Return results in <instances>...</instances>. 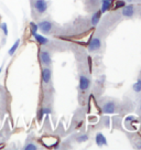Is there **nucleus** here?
Listing matches in <instances>:
<instances>
[{"instance_id": "nucleus-1", "label": "nucleus", "mask_w": 141, "mask_h": 150, "mask_svg": "<svg viewBox=\"0 0 141 150\" xmlns=\"http://www.w3.org/2000/svg\"><path fill=\"white\" fill-rule=\"evenodd\" d=\"M42 144L45 147H49V148H51V147H56L59 145V138L55 136H45V137H42Z\"/></svg>"}, {"instance_id": "nucleus-2", "label": "nucleus", "mask_w": 141, "mask_h": 150, "mask_svg": "<svg viewBox=\"0 0 141 150\" xmlns=\"http://www.w3.org/2000/svg\"><path fill=\"white\" fill-rule=\"evenodd\" d=\"M34 8L39 13H44L47 9V2L45 0H37L34 4Z\"/></svg>"}, {"instance_id": "nucleus-3", "label": "nucleus", "mask_w": 141, "mask_h": 150, "mask_svg": "<svg viewBox=\"0 0 141 150\" xmlns=\"http://www.w3.org/2000/svg\"><path fill=\"white\" fill-rule=\"evenodd\" d=\"M38 27L43 33H49L52 29V23L50 22V21L43 20V21H41V22H39Z\"/></svg>"}, {"instance_id": "nucleus-4", "label": "nucleus", "mask_w": 141, "mask_h": 150, "mask_svg": "<svg viewBox=\"0 0 141 150\" xmlns=\"http://www.w3.org/2000/svg\"><path fill=\"white\" fill-rule=\"evenodd\" d=\"M102 45V42H100V39L99 38H93L92 41L90 42V45H88V50L90 52H94L96 50H98Z\"/></svg>"}, {"instance_id": "nucleus-5", "label": "nucleus", "mask_w": 141, "mask_h": 150, "mask_svg": "<svg viewBox=\"0 0 141 150\" xmlns=\"http://www.w3.org/2000/svg\"><path fill=\"white\" fill-rule=\"evenodd\" d=\"M40 57H41V62H42L44 65H51L52 63V59H51V55H50V53L47 51H41L40 53Z\"/></svg>"}, {"instance_id": "nucleus-6", "label": "nucleus", "mask_w": 141, "mask_h": 150, "mask_svg": "<svg viewBox=\"0 0 141 150\" xmlns=\"http://www.w3.org/2000/svg\"><path fill=\"white\" fill-rule=\"evenodd\" d=\"M90 85V81L88 77H86L84 75H80V91H86V89H88Z\"/></svg>"}, {"instance_id": "nucleus-7", "label": "nucleus", "mask_w": 141, "mask_h": 150, "mask_svg": "<svg viewBox=\"0 0 141 150\" xmlns=\"http://www.w3.org/2000/svg\"><path fill=\"white\" fill-rule=\"evenodd\" d=\"M51 76H52V72L49 67H45L43 69L42 71V81L44 84H49L50 81H51Z\"/></svg>"}, {"instance_id": "nucleus-8", "label": "nucleus", "mask_w": 141, "mask_h": 150, "mask_svg": "<svg viewBox=\"0 0 141 150\" xmlns=\"http://www.w3.org/2000/svg\"><path fill=\"white\" fill-rule=\"evenodd\" d=\"M102 109H103V112H105V114H113V112H115V103L114 102H107L103 106Z\"/></svg>"}, {"instance_id": "nucleus-9", "label": "nucleus", "mask_w": 141, "mask_h": 150, "mask_svg": "<svg viewBox=\"0 0 141 150\" xmlns=\"http://www.w3.org/2000/svg\"><path fill=\"white\" fill-rule=\"evenodd\" d=\"M95 140H96V144L98 146H100V147L107 145V140H106V138H105V136H104L102 132H97V134H96Z\"/></svg>"}, {"instance_id": "nucleus-10", "label": "nucleus", "mask_w": 141, "mask_h": 150, "mask_svg": "<svg viewBox=\"0 0 141 150\" xmlns=\"http://www.w3.org/2000/svg\"><path fill=\"white\" fill-rule=\"evenodd\" d=\"M122 16L123 17H127V18H130L133 16V6L129 5V6H125L123 9H122Z\"/></svg>"}, {"instance_id": "nucleus-11", "label": "nucleus", "mask_w": 141, "mask_h": 150, "mask_svg": "<svg viewBox=\"0 0 141 150\" xmlns=\"http://www.w3.org/2000/svg\"><path fill=\"white\" fill-rule=\"evenodd\" d=\"M113 2L114 0H102V13L108 11L113 5Z\"/></svg>"}, {"instance_id": "nucleus-12", "label": "nucleus", "mask_w": 141, "mask_h": 150, "mask_svg": "<svg viewBox=\"0 0 141 150\" xmlns=\"http://www.w3.org/2000/svg\"><path fill=\"white\" fill-rule=\"evenodd\" d=\"M33 37H34V39L37 40V42L40 43L41 45H44V44H47V43L49 42V40H47V38L41 35V34H38V33H34Z\"/></svg>"}, {"instance_id": "nucleus-13", "label": "nucleus", "mask_w": 141, "mask_h": 150, "mask_svg": "<svg viewBox=\"0 0 141 150\" xmlns=\"http://www.w3.org/2000/svg\"><path fill=\"white\" fill-rule=\"evenodd\" d=\"M100 16H102V11L95 12L94 16L92 17V24H93V25H97V24H98L99 20H100Z\"/></svg>"}, {"instance_id": "nucleus-14", "label": "nucleus", "mask_w": 141, "mask_h": 150, "mask_svg": "<svg viewBox=\"0 0 141 150\" xmlns=\"http://www.w3.org/2000/svg\"><path fill=\"white\" fill-rule=\"evenodd\" d=\"M19 45H20V39H18V40H17V41H16V42L13 43V45H12V47H10L9 52H8V53H9V55H10V56H12V55H13V54H14V52L17 51V49L19 47Z\"/></svg>"}, {"instance_id": "nucleus-15", "label": "nucleus", "mask_w": 141, "mask_h": 150, "mask_svg": "<svg viewBox=\"0 0 141 150\" xmlns=\"http://www.w3.org/2000/svg\"><path fill=\"white\" fill-rule=\"evenodd\" d=\"M132 88H133V91H135V92H137V93L141 92V80L137 81V83H135V84H133Z\"/></svg>"}, {"instance_id": "nucleus-16", "label": "nucleus", "mask_w": 141, "mask_h": 150, "mask_svg": "<svg viewBox=\"0 0 141 150\" xmlns=\"http://www.w3.org/2000/svg\"><path fill=\"white\" fill-rule=\"evenodd\" d=\"M30 29H31V33H32V35L34 33H37V31L39 30V27L37 23H34V22H30Z\"/></svg>"}, {"instance_id": "nucleus-17", "label": "nucleus", "mask_w": 141, "mask_h": 150, "mask_svg": "<svg viewBox=\"0 0 141 150\" xmlns=\"http://www.w3.org/2000/svg\"><path fill=\"white\" fill-rule=\"evenodd\" d=\"M38 149V147L34 145V144H28L27 146H24V150H37Z\"/></svg>"}, {"instance_id": "nucleus-18", "label": "nucleus", "mask_w": 141, "mask_h": 150, "mask_svg": "<svg viewBox=\"0 0 141 150\" xmlns=\"http://www.w3.org/2000/svg\"><path fill=\"white\" fill-rule=\"evenodd\" d=\"M126 6V4L123 1H116V4L114 6V9H118V8H123Z\"/></svg>"}, {"instance_id": "nucleus-19", "label": "nucleus", "mask_w": 141, "mask_h": 150, "mask_svg": "<svg viewBox=\"0 0 141 150\" xmlns=\"http://www.w3.org/2000/svg\"><path fill=\"white\" fill-rule=\"evenodd\" d=\"M1 30L4 31L5 35H8V27H7V23H6V22H2V23H1Z\"/></svg>"}, {"instance_id": "nucleus-20", "label": "nucleus", "mask_w": 141, "mask_h": 150, "mask_svg": "<svg viewBox=\"0 0 141 150\" xmlns=\"http://www.w3.org/2000/svg\"><path fill=\"white\" fill-rule=\"evenodd\" d=\"M88 138H90V137L87 136V135H83V136H80L77 138V141H78V142H84V141L88 140Z\"/></svg>"}, {"instance_id": "nucleus-21", "label": "nucleus", "mask_w": 141, "mask_h": 150, "mask_svg": "<svg viewBox=\"0 0 141 150\" xmlns=\"http://www.w3.org/2000/svg\"><path fill=\"white\" fill-rule=\"evenodd\" d=\"M0 73H1V67H0Z\"/></svg>"}, {"instance_id": "nucleus-22", "label": "nucleus", "mask_w": 141, "mask_h": 150, "mask_svg": "<svg viewBox=\"0 0 141 150\" xmlns=\"http://www.w3.org/2000/svg\"><path fill=\"white\" fill-rule=\"evenodd\" d=\"M140 108H141V104H140Z\"/></svg>"}]
</instances>
